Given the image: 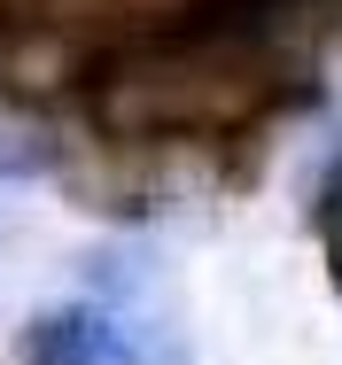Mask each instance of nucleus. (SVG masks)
<instances>
[{
	"label": "nucleus",
	"mask_w": 342,
	"mask_h": 365,
	"mask_svg": "<svg viewBox=\"0 0 342 365\" xmlns=\"http://www.w3.org/2000/svg\"><path fill=\"white\" fill-rule=\"evenodd\" d=\"M319 241H327V280L342 295V171L327 179V202H319Z\"/></svg>",
	"instance_id": "f03ea898"
},
{
	"label": "nucleus",
	"mask_w": 342,
	"mask_h": 365,
	"mask_svg": "<svg viewBox=\"0 0 342 365\" xmlns=\"http://www.w3.org/2000/svg\"><path fill=\"white\" fill-rule=\"evenodd\" d=\"M24 365H148V350H140V334L117 311H101V303H55V311L31 319Z\"/></svg>",
	"instance_id": "f257e3e1"
}]
</instances>
